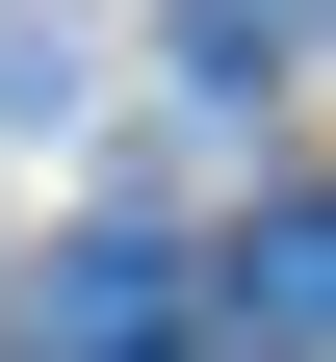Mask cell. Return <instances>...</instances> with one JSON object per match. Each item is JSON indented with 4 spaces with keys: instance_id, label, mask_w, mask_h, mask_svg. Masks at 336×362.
Segmentation results:
<instances>
[{
    "instance_id": "6da1fadb",
    "label": "cell",
    "mask_w": 336,
    "mask_h": 362,
    "mask_svg": "<svg viewBox=\"0 0 336 362\" xmlns=\"http://www.w3.org/2000/svg\"><path fill=\"white\" fill-rule=\"evenodd\" d=\"M26 362H181V233H52Z\"/></svg>"
},
{
    "instance_id": "3957f363",
    "label": "cell",
    "mask_w": 336,
    "mask_h": 362,
    "mask_svg": "<svg viewBox=\"0 0 336 362\" xmlns=\"http://www.w3.org/2000/svg\"><path fill=\"white\" fill-rule=\"evenodd\" d=\"M181 26H207V52H233V78H259V52H284V26H311V0H181Z\"/></svg>"
},
{
    "instance_id": "7a4b0ae2",
    "label": "cell",
    "mask_w": 336,
    "mask_h": 362,
    "mask_svg": "<svg viewBox=\"0 0 336 362\" xmlns=\"http://www.w3.org/2000/svg\"><path fill=\"white\" fill-rule=\"evenodd\" d=\"M207 310H233L259 362H311V337H336V207H259V233L207 259Z\"/></svg>"
}]
</instances>
